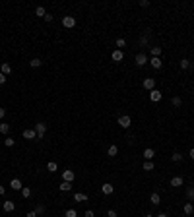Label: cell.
Segmentation results:
<instances>
[{
	"label": "cell",
	"instance_id": "1",
	"mask_svg": "<svg viewBox=\"0 0 194 217\" xmlns=\"http://www.w3.org/2000/svg\"><path fill=\"white\" fill-rule=\"evenodd\" d=\"M62 25H64L66 29H72L76 25V18L74 16H64V18H62Z\"/></svg>",
	"mask_w": 194,
	"mask_h": 217
},
{
	"label": "cell",
	"instance_id": "2",
	"mask_svg": "<svg viewBox=\"0 0 194 217\" xmlns=\"http://www.w3.org/2000/svg\"><path fill=\"white\" fill-rule=\"evenodd\" d=\"M45 132H47V124L45 122H37V124H35V134H37L39 140L45 136Z\"/></svg>",
	"mask_w": 194,
	"mask_h": 217
},
{
	"label": "cell",
	"instance_id": "3",
	"mask_svg": "<svg viewBox=\"0 0 194 217\" xmlns=\"http://www.w3.org/2000/svg\"><path fill=\"white\" fill-rule=\"evenodd\" d=\"M130 124H132V120H130L128 115H122L119 118V126H120V128H130Z\"/></svg>",
	"mask_w": 194,
	"mask_h": 217
},
{
	"label": "cell",
	"instance_id": "4",
	"mask_svg": "<svg viewBox=\"0 0 194 217\" xmlns=\"http://www.w3.org/2000/svg\"><path fill=\"white\" fill-rule=\"evenodd\" d=\"M161 97H163V93L159 91V89H153V91H149V99H152L153 103H157V101H161Z\"/></svg>",
	"mask_w": 194,
	"mask_h": 217
},
{
	"label": "cell",
	"instance_id": "5",
	"mask_svg": "<svg viewBox=\"0 0 194 217\" xmlns=\"http://www.w3.org/2000/svg\"><path fill=\"white\" fill-rule=\"evenodd\" d=\"M144 89L153 91V89H155V79H153V78H146V79H144Z\"/></svg>",
	"mask_w": 194,
	"mask_h": 217
},
{
	"label": "cell",
	"instance_id": "6",
	"mask_svg": "<svg viewBox=\"0 0 194 217\" xmlns=\"http://www.w3.org/2000/svg\"><path fill=\"white\" fill-rule=\"evenodd\" d=\"M146 62H148V56L144 54V52H138L136 54V66H144Z\"/></svg>",
	"mask_w": 194,
	"mask_h": 217
},
{
	"label": "cell",
	"instance_id": "7",
	"mask_svg": "<svg viewBox=\"0 0 194 217\" xmlns=\"http://www.w3.org/2000/svg\"><path fill=\"white\" fill-rule=\"evenodd\" d=\"M74 178H76L74 171H62V180H66V182H72Z\"/></svg>",
	"mask_w": 194,
	"mask_h": 217
},
{
	"label": "cell",
	"instance_id": "8",
	"mask_svg": "<svg viewBox=\"0 0 194 217\" xmlns=\"http://www.w3.org/2000/svg\"><path fill=\"white\" fill-rule=\"evenodd\" d=\"M0 72H2V74H4V76L12 74V66H10L8 62H2V64H0Z\"/></svg>",
	"mask_w": 194,
	"mask_h": 217
},
{
	"label": "cell",
	"instance_id": "9",
	"mask_svg": "<svg viewBox=\"0 0 194 217\" xmlns=\"http://www.w3.org/2000/svg\"><path fill=\"white\" fill-rule=\"evenodd\" d=\"M113 190H115V188H113V184H111V182H105V184L101 186V192H103V194H107V196H109V194H113Z\"/></svg>",
	"mask_w": 194,
	"mask_h": 217
},
{
	"label": "cell",
	"instance_id": "10",
	"mask_svg": "<svg viewBox=\"0 0 194 217\" xmlns=\"http://www.w3.org/2000/svg\"><path fill=\"white\" fill-rule=\"evenodd\" d=\"M122 58H124L122 51H119V49H116V51H113V60H115V62H120Z\"/></svg>",
	"mask_w": 194,
	"mask_h": 217
},
{
	"label": "cell",
	"instance_id": "11",
	"mask_svg": "<svg viewBox=\"0 0 194 217\" xmlns=\"http://www.w3.org/2000/svg\"><path fill=\"white\" fill-rule=\"evenodd\" d=\"M16 209V203L14 202H4V211L6 213H12Z\"/></svg>",
	"mask_w": 194,
	"mask_h": 217
},
{
	"label": "cell",
	"instance_id": "12",
	"mask_svg": "<svg viewBox=\"0 0 194 217\" xmlns=\"http://www.w3.org/2000/svg\"><path fill=\"white\" fill-rule=\"evenodd\" d=\"M23 138L33 140V138H37V134H35V130H23Z\"/></svg>",
	"mask_w": 194,
	"mask_h": 217
},
{
	"label": "cell",
	"instance_id": "13",
	"mask_svg": "<svg viewBox=\"0 0 194 217\" xmlns=\"http://www.w3.org/2000/svg\"><path fill=\"white\" fill-rule=\"evenodd\" d=\"M144 157H146V159H148V161H149V159H153V157H155V151H153L152 148L144 149Z\"/></svg>",
	"mask_w": 194,
	"mask_h": 217
},
{
	"label": "cell",
	"instance_id": "14",
	"mask_svg": "<svg viewBox=\"0 0 194 217\" xmlns=\"http://www.w3.org/2000/svg\"><path fill=\"white\" fill-rule=\"evenodd\" d=\"M183 182H185L183 176H173L171 178V186H183Z\"/></svg>",
	"mask_w": 194,
	"mask_h": 217
},
{
	"label": "cell",
	"instance_id": "15",
	"mask_svg": "<svg viewBox=\"0 0 194 217\" xmlns=\"http://www.w3.org/2000/svg\"><path fill=\"white\" fill-rule=\"evenodd\" d=\"M10 188H14V190H22V182H19V178H14L12 182H10Z\"/></svg>",
	"mask_w": 194,
	"mask_h": 217
},
{
	"label": "cell",
	"instance_id": "16",
	"mask_svg": "<svg viewBox=\"0 0 194 217\" xmlns=\"http://www.w3.org/2000/svg\"><path fill=\"white\" fill-rule=\"evenodd\" d=\"M74 200H76V202H88V194H82V192H76V194H74Z\"/></svg>",
	"mask_w": 194,
	"mask_h": 217
},
{
	"label": "cell",
	"instance_id": "17",
	"mask_svg": "<svg viewBox=\"0 0 194 217\" xmlns=\"http://www.w3.org/2000/svg\"><path fill=\"white\" fill-rule=\"evenodd\" d=\"M58 188L62 190V192H70V190H72V184H70V182H66V180H62V184H60Z\"/></svg>",
	"mask_w": 194,
	"mask_h": 217
},
{
	"label": "cell",
	"instance_id": "18",
	"mask_svg": "<svg viewBox=\"0 0 194 217\" xmlns=\"http://www.w3.org/2000/svg\"><path fill=\"white\" fill-rule=\"evenodd\" d=\"M35 16H39V18H45V16H47V10L43 8V6H37V8H35Z\"/></svg>",
	"mask_w": 194,
	"mask_h": 217
},
{
	"label": "cell",
	"instance_id": "19",
	"mask_svg": "<svg viewBox=\"0 0 194 217\" xmlns=\"http://www.w3.org/2000/svg\"><path fill=\"white\" fill-rule=\"evenodd\" d=\"M149 202H152L153 206H157V203L161 202V198H159V194H157V192H153V194L149 196Z\"/></svg>",
	"mask_w": 194,
	"mask_h": 217
},
{
	"label": "cell",
	"instance_id": "20",
	"mask_svg": "<svg viewBox=\"0 0 194 217\" xmlns=\"http://www.w3.org/2000/svg\"><path fill=\"white\" fill-rule=\"evenodd\" d=\"M149 64H152L155 70H159V68H161V64H163V62H161L159 58H152V60H149Z\"/></svg>",
	"mask_w": 194,
	"mask_h": 217
},
{
	"label": "cell",
	"instance_id": "21",
	"mask_svg": "<svg viewBox=\"0 0 194 217\" xmlns=\"http://www.w3.org/2000/svg\"><path fill=\"white\" fill-rule=\"evenodd\" d=\"M116 153H119V148H116V145H111V148L107 149V155H109V157H115Z\"/></svg>",
	"mask_w": 194,
	"mask_h": 217
},
{
	"label": "cell",
	"instance_id": "22",
	"mask_svg": "<svg viewBox=\"0 0 194 217\" xmlns=\"http://www.w3.org/2000/svg\"><path fill=\"white\" fill-rule=\"evenodd\" d=\"M159 54H161V47H152V56L153 58H159Z\"/></svg>",
	"mask_w": 194,
	"mask_h": 217
},
{
	"label": "cell",
	"instance_id": "23",
	"mask_svg": "<svg viewBox=\"0 0 194 217\" xmlns=\"http://www.w3.org/2000/svg\"><path fill=\"white\" fill-rule=\"evenodd\" d=\"M185 213H186V215H192V213H194V206H192V203H185Z\"/></svg>",
	"mask_w": 194,
	"mask_h": 217
},
{
	"label": "cell",
	"instance_id": "24",
	"mask_svg": "<svg viewBox=\"0 0 194 217\" xmlns=\"http://www.w3.org/2000/svg\"><path fill=\"white\" fill-rule=\"evenodd\" d=\"M115 45L119 47V51H122V49H124V47H126V41H124V39H122V37H120V39H116V43H115Z\"/></svg>",
	"mask_w": 194,
	"mask_h": 217
},
{
	"label": "cell",
	"instance_id": "25",
	"mask_svg": "<svg viewBox=\"0 0 194 217\" xmlns=\"http://www.w3.org/2000/svg\"><path fill=\"white\" fill-rule=\"evenodd\" d=\"M10 132V126L6 124V122H2V124H0V134H8Z\"/></svg>",
	"mask_w": 194,
	"mask_h": 217
},
{
	"label": "cell",
	"instance_id": "26",
	"mask_svg": "<svg viewBox=\"0 0 194 217\" xmlns=\"http://www.w3.org/2000/svg\"><path fill=\"white\" fill-rule=\"evenodd\" d=\"M47 169H49V171H51V173H55L56 169H58V165H56L55 161H49V165H47Z\"/></svg>",
	"mask_w": 194,
	"mask_h": 217
},
{
	"label": "cell",
	"instance_id": "27",
	"mask_svg": "<svg viewBox=\"0 0 194 217\" xmlns=\"http://www.w3.org/2000/svg\"><path fill=\"white\" fill-rule=\"evenodd\" d=\"M29 66H31V68H39V66H41V60H39V58H33L31 62H29Z\"/></svg>",
	"mask_w": 194,
	"mask_h": 217
},
{
	"label": "cell",
	"instance_id": "28",
	"mask_svg": "<svg viewBox=\"0 0 194 217\" xmlns=\"http://www.w3.org/2000/svg\"><path fill=\"white\" fill-rule=\"evenodd\" d=\"M188 66H190V60L188 58H183V60H180V68H183V70H186Z\"/></svg>",
	"mask_w": 194,
	"mask_h": 217
},
{
	"label": "cell",
	"instance_id": "29",
	"mask_svg": "<svg viewBox=\"0 0 194 217\" xmlns=\"http://www.w3.org/2000/svg\"><path fill=\"white\" fill-rule=\"evenodd\" d=\"M14 143H16V140H14V138H6V140H4V145H6V148H12Z\"/></svg>",
	"mask_w": 194,
	"mask_h": 217
},
{
	"label": "cell",
	"instance_id": "30",
	"mask_svg": "<svg viewBox=\"0 0 194 217\" xmlns=\"http://www.w3.org/2000/svg\"><path fill=\"white\" fill-rule=\"evenodd\" d=\"M186 196H188V200H194V186L186 188Z\"/></svg>",
	"mask_w": 194,
	"mask_h": 217
},
{
	"label": "cell",
	"instance_id": "31",
	"mask_svg": "<svg viewBox=\"0 0 194 217\" xmlns=\"http://www.w3.org/2000/svg\"><path fill=\"white\" fill-rule=\"evenodd\" d=\"M144 171H153V163L152 161H146V163H144Z\"/></svg>",
	"mask_w": 194,
	"mask_h": 217
},
{
	"label": "cell",
	"instance_id": "32",
	"mask_svg": "<svg viewBox=\"0 0 194 217\" xmlns=\"http://www.w3.org/2000/svg\"><path fill=\"white\" fill-rule=\"evenodd\" d=\"M171 103H173L175 107H180V105H183V99H180V97H173V99H171Z\"/></svg>",
	"mask_w": 194,
	"mask_h": 217
},
{
	"label": "cell",
	"instance_id": "33",
	"mask_svg": "<svg viewBox=\"0 0 194 217\" xmlns=\"http://www.w3.org/2000/svg\"><path fill=\"white\" fill-rule=\"evenodd\" d=\"M22 196L23 198H29L31 196V188H22Z\"/></svg>",
	"mask_w": 194,
	"mask_h": 217
},
{
	"label": "cell",
	"instance_id": "34",
	"mask_svg": "<svg viewBox=\"0 0 194 217\" xmlns=\"http://www.w3.org/2000/svg\"><path fill=\"white\" fill-rule=\"evenodd\" d=\"M66 217H78V211L76 209H66Z\"/></svg>",
	"mask_w": 194,
	"mask_h": 217
},
{
	"label": "cell",
	"instance_id": "35",
	"mask_svg": "<svg viewBox=\"0 0 194 217\" xmlns=\"http://www.w3.org/2000/svg\"><path fill=\"white\" fill-rule=\"evenodd\" d=\"M35 213H37V215L45 213V206H37V208H35Z\"/></svg>",
	"mask_w": 194,
	"mask_h": 217
},
{
	"label": "cell",
	"instance_id": "36",
	"mask_svg": "<svg viewBox=\"0 0 194 217\" xmlns=\"http://www.w3.org/2000/svg\"><path fill=\"white\" fill-rule=\"evenodd\" d=\"M171 159H173V161H180V159H183V155H180V153H173Z\"/></svg>",
	"mask_w": 194,
	"mask_h": 217
},
{
	"label": "cell",
	"instance_id": "37",
	"mask_svg": "<svg viewBox=\"0 0 194 217\" xmlns=\"http://www.w3.org/2000/svg\"><path fill=\"white\" fill-rule=\"evenodd\" d=\"M107 217H116V211L115 209H109V211H107Z\"/></svg>",
	"mask_w": 194,
	"mask_h": 217
},
{
	"label": "cell",
	"instance_id": "38",
	"mask_svg": "<svg viewBox=\"0 0 194 217\" xmlns=\"http://www.w3.org/2000/svg\"><path fill=\"white\" fill-rule=\"evenodd\" d=\"M83 217H95V213H93V211H91V209H88V211L83 213Z\"/></svg>",
	"mask_w": 194,
	"mask_h": 217
},
{
	"label": "cell",
	"instance_id": "39",
	"mask_svg": "<svg viewBox=\"0 0 194 217\" xmlns=\"http://www.w3.org/2000/svg\"><path fill=\"white\" fill-rule=\"evenodd\" d=\"M140 6H142V8H148L149 2H148V0H140Z\"/></svg>",
	"mask_w": 194,
	"mask_h": 217
},
{
	"label": "cell",
	"instance_id": "40",
	"mask_svg": "<svg viewBox=\"0 0 194 217\" xmlns=\"http://www.w3.org/2000/svg\"><path fill=\"white\" fill-rule=\"evenodd\" d=\"M4 115H6V109H4V107H0V118H4Z\"/></svg>",
	"mask_w": 194,
	"mask_h": 217
},
{
	"label": "cell",
	"instance_id": "41",
	"mask_svg": "<svg viewBox=\"0 0 194 217\" xmlns=\"http://www.w3.org/2000/svg\"><path fill=\"white\" fill-rule=\"evenodd\" d=\"M140 45H148V37H142V39H140Z\"/></svg>",
	"mask_w": 194,
	"mask_h": 217
},
{
	"label": "cell",
	"instance_id": "42",
	"mask_svg": "<svg viewBox=\"0 0 194 217\" xmlns=\"http://www.w3.org/2000/svg\"><path fill=\"white\" fill-rule=\"evenodd\" d=\"M4 82H6V76L2 74V72H0V83H4Z\"/></svg>",
	"mask_w": 194,
	"mask_h": 217
},
{
	"label": "cell",
	"instance_id": "43",
	"mask_svg": "<svg viewBox=\"0 0 194 217\" xmlns=\"http://www.w3.org/2000/svg\"><path fill=\"white\" fill-rule=\"evenodd\" d=\"M25 217H37V213H35V211H29V213H27V215H25Z\"/></svg>",
	"mask_w": 194,
	"mask_h": 217
},
{
	"label": "cell",
	"instance_id": "44",
	"mask_svg": "<svg viewBox=\"0 0 194 217\" xmlns=\"http://www.w3.org/2000/svg\"><path fill=\"white\" fill-rule=\"evenodd\" d=\"M4 192H6V188H4V186H0V196H4Z\"/></svg>",
	"mask_w": 194,
	"mask_h": 217
},
{
	"label": "cell",
	"instance_id": "45",
	"mask_svg": "<svg viewBox=\"0 0 194 217\" xmlns=\"http://www.w3.org/2000/svg\"><path fill=\"white\" fill-rule=\"evenodd\" d=\"M153 217H169L167 213H159V215H153Z\"/></svg>",
	"mask_w": 194,
	"mask_h": 217
},
{
	"label": "cell",
	"instance_id": "46",
	"mask_svg": "<svg viewBox=\"0 0 194 217\" xmlns=\"http://www.w3.org/2000/svg\"><path fill=\"white\" fill-rule=\"evenodd\" d=\"M190 159L194 161V149H190Z\"/></svg>",
	"mask_w": 194,
	"mask_h": 217
},
{
	"label": "cell",
	"instance_id": "47",
	"mask_svg": "<svg viewBox=\"0 0 194 217\" xmlns=\"http://www.w3.org/2000/svg\"><path fill=\"white\" fill-rule=\"evenodd\" d=\"M144 217H153V215H149V213H148V215H144Z\"/></svg>",
	"mask_w": 194,
	"mask_h": 217
}]
</instances>
